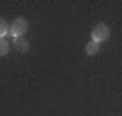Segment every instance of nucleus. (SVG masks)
<instances>
[{"label":"nucleus","mask_w":122,"mask_h":116,"mask_svg":"<svg viewBox=\"0 0 122 116\" xmlns=\"http://www.w3.org/2000/svg\"><path fill=\"white\" fill-rule=\"evenodd\" d=\"M29 31V22H26V18H22V16H18V18H14L12 21V25H10V35L12 37H22V35Z\"/></svg>","instance_id":"nucleus-1"},{"label":"nucleus","mask_w":122,"mask_h":116,"mask_svg":"<svg viewBox=\"0 0 122 116\" xmlns=\"http://www.w3.org/2000/svg\"><path fill=\"white\" fill-rule=\"evenodd\" d=\"M108 37H110V29L106 25H102V22L92 29V41H96V43H102V41H106Z\"/></svg>","instance_id":"nucleus-2"},{"label":"nucleus","mask_w":122,"mask_h":116,"mask_svg":"<svg viewBox=\"0 0 122 116\" xmlns=\"http://www.w3.org/2000/svg\"><path fill=\"white\" fill-rule=\"evenodd\" d=\"M98 49H100V43H96V41H90V43L86 45V53L87 55H96Z\"/></svg>","instance_id":"nucleus-3"},{"label":"nucleus","mask_w":122,"mask_h":116,"mask_svg":"<svg viewBox=\"0 0 122 116\" xmlns=\"http://www.w3.org/2000/svg\"><path fill=\"white\" fill-rule=\"evenodd\" d=\"M8 49H10L8 39H6V37H2V39H0V55H6V53H8Z\"/></svg>","instance_id":"nucleus-4"},{"label":"nucleus","mask_w":122,"mask_h":116,"mask_svg":"<svg viewBox=\"0 0 122 116\" xmlns=\"http://www.w3.org/2000/svg\"><path fill=\"white\" fill-rule=\"evenodd\" d=\"M8 33H10V26L4 22V18H0V39H2V37H6Z\"/></svg>","instance_id":"nucleus-5"},{"label":"nucleus","mask_w":122,"mask_h":116,"mask_svg":"<svg viewBox=\"0 0 122 116\" xmlns=\"http://www.w3.org/2000/svg\"><path fill=\"white\" fill-rule=\"evenodd\" d=\"M16 45H18V49H20V51H29V43H26L25 39L18 37V39H16Z\"/></svg>","instance_id":"nucleus-6"}]
</instances>
